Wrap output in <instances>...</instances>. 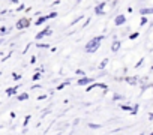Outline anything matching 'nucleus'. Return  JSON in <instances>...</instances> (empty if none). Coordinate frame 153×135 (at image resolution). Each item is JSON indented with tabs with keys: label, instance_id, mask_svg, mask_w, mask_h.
<instances>
[{
	"label": "nucleus",
	"instance_id": "obj_1",
	"mask_svg": "<svg viewBox=\"0 0 153 135\" xmlns=\"http://www.w3.org/2000/svg\"><path fill=\"white\" fill-rule=\"evenodd\" d=\"M102 39H104V35H101V36H96V38H93V39H90L89 42H87V45H86V53H89V54H92V53H96L98 51V48L101 47V42H102Z\"/></svg>",
	"mask_w": 153,
	"mask_h": 135
},
{
	"label": "nucleus",
	"instance_id": "obj_2",
	"mask_svg": "<svg viewBox=\"0 0 153 135\" xmlns=\"http://www.w3.org/2000/svg\"><path fill=\"white\" fill-rule=\"evenodd\" d=\"M53 33V30H51V27H45L42 32H39L38 35H36V41H41L42 38H45V36H50Z\"/></svg>",
	"mask_w": 153,
	"mask_h": 135
},
{
	"label": "nucleus",
	"instance_id": "obj_3",
	"mask_svg": "<svg viewBox=\"0 0 153 135\" xmlns=\"http://www.w3.org/2000/svg\"><path fill=\"white\" fill-rule=\"evenodd\" d=\"M29 24H30V21L27 18H21V20L17 21V29H27Z\"/></svg>",
	"mask_w": 153,
	"mask_h": 135
},
{
	"label": "nucleus",
	"instance_id": "obj_4",
	"mask_svg": "<svg viewBox=\"0 0 153 135\" xmlns=\"http://www.w3.org/2000/svg\"><path fill=\"white\" fill-rule=\"evenodd\" d=\"M126 23V17L125 15H117L116 18H114V24L116 26H123Z\"/></svg>",
	"mask_w": 153,
	"mask_h": 135
},
{
	"label": "nucleus",
	"instance_id": "obj_5",
	"mask_svg": "<svg viewBox=\"0 0 153 135\" xmlns=\"http://www.w3.org/2000/svg\"><path fill=\"white\" fill-rule=\"evenodd\" d=\"M90 83H93V78L83 77V78H80V80H78V86H87V84H90Z\"/></svg>",
	"mask_w": 153,
	"mask_h": 135
},
{
	"label": "nucleus",
	"instance_id": "obj_6",
	"mask_svg": "<svg viewBox=\"0 0 153 135\" xmlns=\"http://www.w3.org/2000/svg\"><path fill=\"white\" fill-rule=\"evenodd\" d=\"M48 20H51V18H50V15H44V17L38 18V20L35 21V24H36V26H41V24H44V23H45V21H48Z\"/></svg>",
	"mask_w": 153,
	"mask_h": 135
},
{
	"label": "nucleus",
	"instance_id": "obj_7",
	"mask_svg": "<svg viewBox=\"0 0 153 135\" xmlns=\"http://www.w3.org/2000/svg\"><path fill=\"white\" fill-rule=\"evenodd\" d=\"M107 3H99L96 8H95V14H98V15H102L104 14V6H105Z\"/></svg>",
	"mask_w": 153,
	"mask_h": 135
},
{
	"label": "nucleus",
	"instance_id": "obj_8",
	"mask_svg": "<svg viewBox=\"0 0 153 135\" xmlns=\"http://www.w3.org/2000/svg\"><path fill=\"white\" fill-rule=\"evenodd\" d=\"M120 45H122L120 41H114L113 45H111V51H113V53H117V51L120 50Z\"/></svg>",
	"mask_w": 153,
	"mask_h": 135
},
{
	"label": "nucleus",
	"instance_id": "obj_9",
	"mask_svg": "<svg viewBox=\"0 0 153 135\" xmlns=\"http://www.w3.org/2000/svg\"><path fill=\"white\" fill-rule=\"evenodd\" d=\"M140 12H141V15H150V14H153V8H143Z\"/></svg>",
	"mask_w": 153,
	"mask_h": 135
},
{
	"label": "nucleus",
	"instance_id": "obj_10",
	"mask_svg": "<svg viewBox=\"0 0 153 135\" xmlns=\"http://www.w3.org/2000/svg\"><path fill=\"white\" fill-rule=\"evenodd\" d=\"M17 99H18V101H27V99H29V95H27V93L18 95V96H17Z\"/></svg>",
	"mask_w": 153,
	"mask_h": 135
},
{
	"label": "nucleus",
	"instance_id": "obj_11",
	"mask_svg": "<svg viewBox=\"0 0 153 135\" xmlns=\"http://www.w3.org/2000/svg\"><path fill=\"white\" fill-rule=\"evenodd\" d=\"M17 89H18V87H12V89H8V90H6V93H8L9 96H11V95H15V93H17Z\"/></svg>",
	"mask_w": 153,
	"mask_h": 135
},
{
	"label": "nucleus",
	"instance_id": "obj_12",
	"mask_svg": "<svg viewBox=\"0 0 153 135\" xmlns=\"http://www.w3.org/2000/svg\"><path fill=\"white\" fill-rule=\"evenodd\" d=\"M107 63H108V59H104V60H102V63L99 65V69H105V66H107Z\"/></svg>",
	"mask_w": 153,
	"mask_h": 135
},
{
	"label": "nucleus",
	"instance_id": "obj_13",
	"mask_svg": "<svg viewBox=\"0 0 153 135\" xmlns=\"http://www.w3.org/2000/svg\"><path fill=\"white\" fill-rule=\"evenodd\" d=\"M38 80H41V74H39V72L33 75V81H38Z\"/></svg>",
	"mask_w": 153,
	"mask_h": 135
},
{
	"label": "nucleus",
	"instance_id": "obj_14",
	"mask_svg": "<svg viewBox=\"0 0 153 135\" xmlns=\"http://www.w3.org/2000/svg\"><path fill=\"white\" fill-rule=\"evenodd\" d=\"M38 48H48V44H38Z\"/></svg>",
	"mask_w": 153,
	"mask_h": 135
},
{
	"label": "nucleus",
	"instance_id": "obj_15",
	"mask_svg": "<svg viewBox=\"0 0 153 135\" xmlns=\"http://www.w3.org/2000/svg\"><path fill=\"white\" fill-rule=\"evenodd\" d=\"M8 32H9V30H8L6 27H2V29H0V33H2V35H3V33H8Z\"/></svg>",
	"mask_w": 153,
	"mask_h": 135
},
{
	"label": "nucleus",
	"instance_id": "obj_16",
	"mask_svg": "<svg viewBox=\"0 0 153 135\" xmlns=\"http://www.w3.org/2000/svg\"><path fill=\"white\" fill-rule=\"evenodd\" d=\"M89 128H92V129L95 128V129H96V128H99V125H95V123H89Z\"/></svg>",
	"mask_w": 153,
	"mask_h": 135
},
{
	"label": "nucleus",
	"instance_id": "obj_17",
	"mask_svg": "<svg viewBox=\"0 0 153 135\" xmlns=\"http://www.w3.org/2000/svg\"><path fill=\"white\" fill-rule=\"evenodd\" d=\"M146 23H147V18H146V17H143V18H141V26H144Z\"/></svg>",
	"mask_w": 153,
	"mask_h": 135
},
{
	"label": "nucleus",
	"instance_id": "obj_18",
	"mask_svg": "<svg viewBox=\"0 0 153 135\" xmlns=\"http://www.w3.org/2000/svg\"><path fill=\"white\" fill-rule=\"evenodd\" d=\"M20 78H21V75H18V74H14V80H15V81H18Z\"/></svg>",
	"mask_w": 153,
	"mask_h": 135
},
{
	"label": "nucleus",
	"instance_id": "obj_19",
	"mask_svg": "<svg viewBox=\"0 0 153 135\" xmlns=\"http://www.w3.org/2000/svg\"><path fill=\"white\" fill-rule=\"evenodd\" d=\"M135 38H138V32H137V33H132V35H131V39H135Z\"/></svg>",
	"mask_w": 153,
	"mask_h": 135
},
{
	"label": "nucleus",
	"instance_id": "obj_20",
	"mask_svg": "<svg viewBox=\"0 0 153 135\" xmlns=\"http://www.w3.org/2000/svg\"><path fill=\"white\" fill-rule=\"evenodd\" d=\"M11 2H12V3H18V2H20V0H11Z\"/></svg>",
	"mask_w": 153,
	"mask_h": 135
},
{
	"label": "nucleus",
	"instance_id": "obj_21",
	"mask_svg": "<svg viewBox=\"0 0 153 135\" xmlns=\"http://www.w3.org/2000/svg\"><path fill=\"white\" fill-rule=\"evenodd\" d=\"M149 119H153V114H150V116H149Z\"/></svg>",
	"mask_w": 153,
	"mask_h": 135
}]
</instances>
